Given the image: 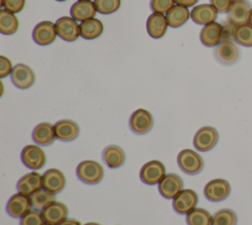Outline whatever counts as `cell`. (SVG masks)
Instances as JSON below:
<instances>
[{
	"label": "cell",
	"instance_id": "1",
	"mask_svg": "<svg viewBox=\"0 0 252 225\" xmlns=\"http://www.w3.org/2000/svg\"><path fill=\"white\" fill-rule=\"evenodd\" d=\"M76 175L80 181L87 185H96L101 182L104 172L99 163L93 160H85L77 166Z\"/></svg>",
	"mask_w": 252,
	"mask_h": 225
},
{
	"label": "cell",
	"instance_id": "2",
	"mask_svg": "<svg viewBox=\"0 0 252 225\" xmlns=\"http://www.w3.org/2000/svg\"><path fill=\"white\" fill-rule=\"evenodd\" d=\"M179 168L187 175H197L204 169L203 158L194 150L183 149L177 155Z\"/></svg>",
	"mask_w": 252,
	"mask_h": 225
},
{
	"label": "cell",
	"instance_id": "3",
	"mask_svg": "<svg viewBox=\"0 0 252 225\" xmlns=\"http://www.w3.org/2000/svg\"><path fill=\"white\" fill-rule=\"evenodd\" d=\"M219 141V132L215 127L203 126L197 130L193 138L194 147L201 152L213 149Z\"/></svg>",
	"mask_w": 252,
	"mask_h": 225
},
{
	"label": "cell",
	"instance_id": "4",
	"mask_svg": "<svg viewBox=\"0 0 252 225\" xmlns=\"http://www.w3.org/2000/svg\"><path fill=\"white\" fill-rule=\"evenodd\" d=\"M165 176V167L158 160H152L142 166L140 170V180L148 185L155 186L160 183Z\"/></svg>",
	"mask_w": 252,
	"mask_h": 225
},
{
	"label": "cell",
	"instance_id": "5",
	"mask_svg": "<svg viewBox=\"0 0 252 225\" xmlns=\"http://www.w3.org/2000/svg\"><path fill=\"white\" fill-rule=\"evenodd\" d=\"M230 185L226 180L215 179L206 184L204 188L205 197L212 202H220L228 197Z\"/></svg>",
	"mask_w": 252,
	"mask_h": 225
},
{
	"label": "cell",
	"instance_id": "6",
	"mask_svg": "<svg viewBox=\"0 0 252 225\" xmlns=\"http://www.w3.org/2000/svg\"><path fill=\"white\" fill-rule=\"evenodd\" d=\"M21 160L27 168L31 170H39L45 165L46 156L39 146L27 145L21 152Z\"/></svg>",
	"mask_w": 252,
	"mask_h": 225
},
{
	"label": "cell",
	"instance_id": "7",
	"mask_svg": "<svg viewBox=\"0 0 252 225\" xmlns=\"http://www.w3.org/2000/svg\"><path fill=\"white\" fill-rule=\"evenodd\" d=\"M154 125V118L150 112L145 109L136 110L129 118L130 129L136 134L148 133Z\"/></svg>",
	"mask_w": 252,
	"mask_h": 225
},
{
	"label": "cell",
	"instance_id": "8",
	"mask_svg": "<svg viewBox=\"0 0 252 225\" xmlns=\"http://www.w3.org/2000/svg\"><path fill=\"white\" fill-rule=\"evenodd\" d=\"M198 203L197 193L190 188L182 189L177 195L173 198L172 207L175 212L181 215H186L194 208Z\"/></svg>",
	"mask_w": 252,
	"mask_h": 225
},
{
	"label": "cell",
	"instance_id": "9",
	"mask_svg": "<svg viewBox=\"0 0 252 225\" xmlns=\"http://www.w3.org/2000/svg\"><path fill=\"white\" fill-rule=\"evenodd\" d=\"M32 207L31 197L18 192L9 198L6 204V211L13 218H21L27 214Z\"/></svg>",
	"mask_w": 252,
	"mask_h": 225
},
{
	"label": "cell",
	"instance_id": "10",
	"mask_svg": "<svg viewBox=\"0 0 252 225\" xmlns=\"http://www.w3.org/2000/svg\"><path fill=\"white\" fill-rule=\"evenodd\" d=\"M57 35L66 41H75L80 36V25L72 17H61L55 23Z\"/></svg>",
	"mask_w": 252,
	"mask_h": 225
},
{
	"label": "cell",
	"instance_id": "11",
	"mask_svg": "<svg viewBox=\"0 0 252 225\" xmlns=\"http://www.w3.org/2000/svg\"><path fill=\"white\" fill-rule=\"evenodd\" d=\"M10 75L13 84L19 89H28L32 87L35 81L33 70L24 63L16 64Z\"/></svg>",
	"mask_w": 252,
	"mask_h": 225
},
{
	"label": "cell",
	"instance_id": "12",
	"mask_svg": "<svg viewBox=\"0 0 252 225\" xmlns=\"http://www.w3.org/2000/svg\"><path fill=\"white\" fill-rule=\"evenodd\" d=\"M57 36L55 24L50 21H42L38 23L32 31V38L34 42L42 46L51 44Z\"/></svg>",
	"mask_w": 252,
	"mask_h": 225
},
{
	"label": "cell",
	"instance_id": "13",
	"mask_svg": "<svg viewBox=\"0 0 252 225\" xmlns=\"http://www.w3.org/2000/svg\"><path fill=\"white\" fill-rule=\"evenodd\" d=\"M251 10V4L247 0H235L227 12V20L236 27L248 24Z\"/></svg>",
	"mask_w": 252,
	"mask_h": 225
},
{
	"label": "cell",
	"instance_id": "14",
	"mask_svg": "<svg viewBox=\"0 0 252 225\" xmlns=\"http://www.w3.org/2000/svg\"><path fill=\"white\" fill-rule=\"evenodd\" d=\"M239 49L232 40H221L215 48V57L224 65H231L239 58Z\"/></svg>",
	"mask_w": 252,
	"mask_h": 225
},
{
	"label": "cell",
	"instance_id": "15",
	"mask_svg": "<svg viewBox=\"0 0 252 225\" xmlns=\"http://www.w3.org/2000/svg\"><path fill=\"white\" fill-rule=\"evenodd\" d=\"M66 185L64 174L58 169H49L42 175V188L52 194H57L63 190Z\"/></svg>",
	"mask_w": 252,
	"mask_h": 225
},
{
	"label": "cell",
	"instance_id": "16",
	"mask_svg": "<svg viewBox=\"0 0 252 225\" xmlns=\"http://www.w3.org/2000/svg\"><path fill=\"white\" fill-rule=\"evenodd\" d=\"M183 188V181L176 174H166L158 184V191L166 199H173Z\"/></svg>",
	"mask_w": 252,
	"mask_h": 225
},
{
	"label": "cell",
	"instance_id": "17",
	"mask_svg": "<svg viewBox=\"0 0 252 225\" xmlns=\"http://www.w3.org/2000/svg\"><path fill=\"white\" fill-rule=\"evenodd\" d=\"M41 214L46 223L59 225L67 219L68 208L64 203L54 200L41 210Z\"/></svg>",
	"mask_w": 252,
	"mask_h": 225
},
{
	"label": "cell",
	"instance_id": "18",
	"mask_svg": "<svg viewBox=\"0 0 252 225\" xmlns=\"http://www.w3.org/2000/svg\"><path fill=\"white\" fill-rule=\"evenodd\" d=\"M42 188V175L37 172H31L23 176L17 183L18 192L31 196L35 191Z\"/></svg>",
	"mask_w": 252,
	"mask_h": 225
},
{
	"label": "cell",
	"instance_id": "19",
	"mask_svg": "<svg viewBox=\"0 0 252 225\" xmlns=\"http://www.w3.org/2000/svg\"><path fill=\"white\" fill-rule=\"evenodd\" d=\"M54 130L56 138L65 142L75 140L80 133L78 123L71 119L58 120L54 124Z\"/></svg>",
	"mask_w": 252,
	"mask_h": 225
},
{
	"label": "cell",
	"instance_id": "20",
	"mask_svg": "<svg viewBox=\"0 0 252 225\" xmlns=\"http://www.w3.org/2000/svg\"><path fill=\"white\" fill-rule=\"evenodd\" d=\"M222 27L217 22L205 25L200 33V40L207 47L217 46L221 41Z\"/></svg>",
	"mask_w": 252,
	"mask_h": 225
},
{
	"label": "cell",
	"instance_id": "21",
	"mask_svg": "<svg viewBox=\"0 0 252 225\" xmlns=\"http://www.w3.org/2000/svg\"><path fill=\"white\" fill-rule=\"evenodd\" d=\"M32 140L38 146H48L56 139L54 125L49 122L38 123L32 130Z\"/></svg>",
	"mask_w": 252,
	"mask_h": 225
},
{
	"label": "cell",
	"instance_id": "22",
	"mask_svg": "<svg viewBox=\"0 0 252 225\" xmlns=\"http://www.w3.org/2000/svg\"><path fill=\"white\" fill-rule=\"evenodd\" d=\"M168 23L165 15L154 12L148 17L147 20V32L153 38H160L166 33Z\"/></svg>",
	"mask_w": 252,
	"mask_h": 225
},
{
	"label": "cell",
	"instance_id": "23",
	"mask_svg": "<svg viewBox=\"0 0 252 225\" xmlns=\"http://www.w3.org/2000/svg\"><path fill=\"white\" fill-rule=\"evenodd\" d=\"M96 12L97 10L95 8L94 2L91 0H78L72 5L70 9L71 17L80 22L94 18Z\"/></svg>",
	"mask_w": 252,
	"mask_h": 225
},
{
	"label": "cell",
	"instance_id": "24",
	"mask_svg": "<svg viewBox=\"0 0 252 225\" xmlns=\"http://www.w3.org/2000/svg\"><path fill=\"white\" fill-rule=\"evenodd\" d=\"M218 11L211 4H201L193 7L191 11V19L198 25H208L216 22Z\"/></svg>",
	"mask_w": 252,
	"mask_h": 225
},
{
	"label": "cell",
	"instance_id": "25",
	"mask_svg": "<svg viewBox=\"0 0 252 225\" xmlns=\"http://www.w3.org/2000/svg\"><path fill=\"white\" fill-rule=\"evenodd\" d=\"M102 160L110 169L120 168L125 162V153L123 149L117 145H108L102 151Z\"/></svg>",
	"mask_w": 252,
	"mask_h": 225
},
{
	"label": "cell",
	"instance_id": "26",
	"mask_svg": "<svg viewBox=\"0 0 252 225\" xmlns=\"http://www.w3.org/2000/svg\"><path fill=\"white\" fill-rule=\"evenodd\" d=\"M168 26L171 28H179L183 26L189 18H191V12L187 7L174 5L165 15Z\"/></svg>",
	"mask_w": 252,
	"mask_h": 225
},
{
	"label": "cell",
	"instance_id": "27",
	"mask_svg": "<svg viewBox=\"0 0 252 225\" xmlns=\"http://www.w3.org/2000/svg\"><path fill=\"white\" fill-rule=\"evenodd\" d=\"M103 32L102 23L95 18L88 19L81 22L80 24V33L81 37L85 39H94L98 38Z\"/></svg>",
	"mask_w": 252,
	"mask_h": 225
},
{
	"label": "cell",
	"instance_id": "28",
	"mask_svg": "<svg viewBox=\"0 0 252 225\" xmlns=\"http://www.w3.org/2000/svg\"><path fill=\"white\" fill-rule=\"evenodd\" d=\"M19 28V20L16 15L6 9L0 11V33L3 35H13Z\"/></svg>",
	"mask_w": 252,
	"mask_h": 225
},
{
	"label": "cell",
	"instance_id": "29",
	"mask_svg": "<svg viewBox=\"0 0 252 225\" xmlns=\"http://www.w3.org/2000/svg\"><path fill=\"white\" fill-rule=\"evenodd\" d=\"M187 225H212L213 216L204 208H194L186 214Z\"/></svg>",
	"mask_w": 252,
	"mask_h": 225
},
{
	"label": "cell",
	"instance_id": "30",
	"mask_svg": "<svg viewBox=\"0 0 252 225\" xmlns=\"http://www.w3.org/2000/svg\"><path fill=\"white\" fill-rule=\"evenodd\" d=\"M30 197L32 208L37 210H42L44 207H46L48 204L55 200V195L44 188L35 191Z\"/></svg>",
	"mask_w": 252,
	"mask_h": 225
},
{
	"label": "cell",
	"instance_id": "31",
	"mask_svg": "<svg viewBox=\"0 0 252 225\" xmlns=\"http://www.w3.org/2000/svg\"><path fill=\"white\" fill-rule=\"evenodd\" d=\"M237 216L232 209L223 208L213 215L212 225H236Z\"/></svg>",
	"mask_w": 252,
	"mask_h": 225
},
{
	"label": "cell",
	"instance_id": "32",
	"mask_svg": "<svg viewBox=\"0 0 252 225\" xmlns=\"http://www.w3.org/2000/svg\"><path fill=\"white\" fill-rule=\"evenodd\" d=\"M233 39L242 46L251 47L252 46V27L249 24L236 27Z\"/></svg>",
	"mask_w": 252,
	"mask_h": 225
},
{
	"label": "cell",
	"instance_id": "33",
	"mask_svg": "<svg viewBox=\"0 0 252 225\" xmlns=\"http://www.w3.org/2000/svg\"><path fill=\"white\" fill-rule=\"evenodd\" d=\"M94 5L100 14L109 15L116 12L121 4V0H94Z\"/></svg>",
	"mask_w": 252,
	"mask_h": 225
},
{
	"label": "cell",
	"instance_id": "34",
	"mask_svg": "<svg viewBox=\"0 0 252 225\" xmlns=\"http://www.w3.org/2000/svg\"><path fill=\"white\" fill-rule=\"evenodd\" d=\"M44 219L41 212L37 209H31L27 214L21 217L20 225H43Z\"/></svg>",
	"mask_w": 252,
	"mask_h": 225
},
{
	"label": "cell",
	"instance_id": "35",
	"mask_svg": "<svg viewBox=\"0 0 252 225\" xmlns=\"http://www.w3.org/2000/svg\"><path fill=\"white\" fill-rule=\"evenodd\" d=\"M174 0H151L150 7L153 12L164 15L174 6Z\"/></svg>",
	"mask_w": 252,
	"mask_h": 225
},
{
	"label": "cell",
	"instance_id": "36",
	"mask_svg": "<svg viewBox=\"0 0 252 225\" xmlns=\"http://www.w3.org/2000/svg\"><path fill=\"white\" fill-rule=\"evenodd\" d=\"M26 4V0H1V7L12 13L21 12Z\"/></svg>",
	"mask_w": 252,
	"mask_h": 225
},
{
	"label": "cell",
	"instance_id": "37",
	"mask_svg": "<svg viewBox=\"0 0 252 225\" xmlns=\"http://www.w3.org/2000/svg\"><path fill=\"white\" fill-rule=\"evenodd\" d=\"M13 66L10 59L1 55L0 56V78H5L12 73Z\"/></svg>",
	"mask_w": 252,
	"mask_h": 225
},
{
	"label": "cell",
	"instance_id": "38",
	"mask_svg": "<svg viewBox=\"0 0 252 225\" xmlns=\"http://www.w3.org/2000/svg\"><path fill=\"white\" fill-rule=\"evenodd\" d=\"M222 27V34H221V40H232L234 37V32L236 26L231 24L230 22H226L221 25Z\"/></svg>",
	"mask_w": 252,
	"mask_h": 225
},
{
	"label": "cell",
	"instance_id": "39",
	"mask_svg": "<svg viewBox=\"0 0 252 225\" xmlns=\"http://www.w3.org/2000/svg\"><path fill=\"white\" fill-rule=\"evenodd\" d=\"M211 5L215 7L218 12L227 13L231 7L233 0H210Z\"/></svg>",
	"mask_w": 252,
	"mask_h": 225
},
{
	"label": "cell",
	"instance_id": "40",
	"mask_svg": "<svg viewBox=\"0 0 252 225\" xmlns=\"http://www.w3.org/2000/svg\"><path fill=\"white\" fill-rule=\"evenodd\" d=\"M199 0H174V2L177 4V5H180V6H184V7H192L194 6Z\"/></svg>",
	"mask_w": 252,
	"mask_h": 225
},
{
	"label": "cell",
	"instance_id": "41",
	"mask_svg": "<svg viewBox=\"0 0 252 225\" xmlns=\"http://www.w3.org/2000/svg\"><path fill=\"white\" fill-rule=\"evenodd\" d=\"M59 225H82V224H81L80 221L75 220V219H66L65 221H63Z\"/></svg>",
	"mask_w": 252,
	"mask_h": 225
},
{
	"label": "cell",
	"instance_id": "42",
	"mask_svg": "<svg viewBox=\"0 0 252 225\" xmlns=\"http://www.w3.org/2000/svg\"><path fill=\"white\" fill-rule=\"evenodd\" d=\"M248 24L252 27V10H251V12H250V14H249V18H248Z\"/></svg>",
	"mask_w": 252,
	"mask_h": 225
},
{
	"label": "cell",
	"instance_id": "43",
	"mask_svg": "<svg viewBox=\"0 0 252 225\" xmlns=\"http://www.w3.org/2000/svg\"><path fill=\"white\" fill-rule=\"evenodd\" d=\"M85 225H100V224L95 223V222H89V223H86Z\"/></svg>",
	"mask_w": 252,
	"mask_h": 225
},
{
	"label": "cell",
	"instance_id": "44",
	"mask_svg": "<svg viewBox=\"0 0 252 225\" xmlns=\"http://www.w3.org/2000/svg\"><path fill=\"white\" fill-rule=\"evenodd\" d=\"M43 225H53V224H49V223H46V222H45Z\"/></svg>",
	"mask_w": 252,
	"mask_h": 225
},
{
	"label": "cell",
	"instance_id": "45",
	"mask_svg": "<svg viewBox=\"0 0 252 225\" xmlns=\"http://www.w3.org/2000/svg\"><path fill=\"white\" fill-rule=\"evenodd\" d=\"M56 1H59V2H63V1H66V0H56Z\"/></svg>",
	"mask_w": 252,
	"mask_h": 225
},
{
	"label": "cell",
	"instance_id": "46",
	"mask_svg": "<svg viewBox=\"0 0 252 225\" xmlns=\"http://www.w3.org/2000/svg\"><path fill=\"white\" fill-rule=\"evenodd\" d=\"M233 1H235V0H233Z\"/></svg>",
	"mask_w": 252,
	"mask_h": 225
}]
</instances>
